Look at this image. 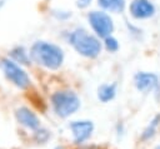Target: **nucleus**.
I'll list each match as a JSON object with an SVG mask.
<instances>
[{"instance_id":"1","label":"nucleus","mask_w":160,"mask_h":149,"mask_svg":"<svg viewBox=\"0 0 160 149\" xmlns=\"http://www.w3.org/2000/svg\"><path fill=\"white\" fill-rule=\"evenodd\" d=\"M30 56L36 64L50 70L60 68L64 60L62 50L58 45L46 41H36L31 46Z\"/></svg>"},{"instance_id":"2","label":"nucleus","mask_w":160,"mask_h":149,"mask_svg":"<svg viewBox=\"0 0 160 149\" xmlns=\"http://www.w3.org/2000/svg\"><path fill=\"white\" fill-rule=\"evenodd\" d=\"M51 105L55 114L60 118H68L75 114L80 105V98L72 90H58L51 94Z\"/></svg>"},{"instance_id":"3","label":"nucleus","mask_w":160,"mask_h":149,"mask_svg":"<svg viewBox=\"0 0 160 149\" xmlns=\"http://www.w3.org/2000/svg\"><path fill=\"white\" fill-rule=\"evenodd\" d=\"M69 40H70V44L74 46V49L80 55L86 58H95L99 55L101 50L100 41L95 36L88 34V31L84 29L74 30L70 34Z\"/></svg>"},{"instance_id":"4","label":"nucleus","mask_w":160,"mask_h":149,"mask_svg":"<svg viewBox=\"0 0 160 149\" xmlns=\"http://www.w3.org/2000/svg\"><path fill=\"white\" fill-rule=\"evenodd\" d=\"M0 68L4 71V75L6 76V79L10 83H12L16 88L24 90V89L30 86V78H29V75L14 60L8 59V58L1 59L0 60Z\"/></svg>"},{"instance_id":"5","label":"nucleus","mask_w":160,"mask_h":149,"mask_svg":"<svg viewBox=\"0 0 160 149\" xmlns=\"http://www.w3.org/2000/svg\"><path fill=\"white\" fill-rule=\"evenodd\" d=\"M89 23L94 31L100 38H108L114 30V24L111 18L104 11H91L88 16Z\"/></svg>"},{"instance_id":"6","label":"nucleus","mask_w":160,"mask_h":149,"mask_svg":"<svg viewBox=\"0 0 160 149\" xmlns=\"http://www.w3.org/2000/svg\"><path fill=\"white\" fill-rule=\"evenodd\" d=\"M69 128L71 130L74 143L76 145H82L92 135L94 123L91 120H74L69 124Z\"/></svg>"},{"instance_id":"7","label":"nucleus","mask_w":160,"mask_h":149,"mask_svg":"<svg viewBox=\"0 0 160 149\" xmlns=\"http://www.w3.org/2000/svg\"><path fill=\"white\" fill-rule=\"evenodd\" d=\"M134 84L136 89L141 93L156 91L158 95L160 94V78L156 74L145 71L136 73L134 76Z\"/></svg>"},{"instance_id":"8","label":"nucleus","mask_w":160,"mask_h":149,"mask_svg":"<svg viewBox=\"0 0 160 149\" xmlns=\"http://www.w3.org/2000/svg\"><path fill=\"white\" fill-rule=\"evenodd\" d=\"M15 118H16V121L21 126L30 130L31 133H34L35 130L41 128L39 116L28 106H19L15 110Z\"/></svg>"},{"instance_id":"9","label":"nucleus","mask_w":160,"mask_h":149,"mask_svg":"<svg viewBox=\"0 0 160 149\" xmlns=\"http://www.w3.org/2000/svg\"><path fill=\"white\" fill-rule=\"evenodd\" d=\"M130 13L135 19H148L154 15L155 6L150 0H134L130 4Z\"/></svg>"},{"instance_id":"10","label":"nucleus","mask_w":160,"mask_h":149,"mask_svg":"<svg viewBox=\"0 0 160 149\" xmlns=\"http://www.w3.org/2000/svg\"><path fill=\"white\" fill-rule=\"evenodd\" d=\"M115 95H116V83L101 84L98 88V99L102 103H108L112 100Z\"/></svg>"},{"instance_id":"11","label":"nucleus","mask_w":160,"mask_h":149,"mask_svg":"<svg viewBox=\"0 0 160 149\" xmlns=\"http://www.w3.org/2000/svg\"><path fill=\"white\" fill-rule=\"evenodd\" d=\"M159 124H160V114L155 115L150 120V123L144 128V130H142V133L140 134V138H139L140 141H149L156 134V130H158Z\"/></svg>"},{"instance_id":"12","label":"nucleus","mask_w":160,"mask_h":149,"mask_svg":"<svg viewBox=\"0 0 160 149\" xmlns=\"http://www.w3.org/2000/svg\"><path fill=\"white\" fill-rule=\"evenodd\" d=\"M98 4L111 13H121L125 8V0H98Z\"/></svg>"},{"instance_id":"13","label":"nucleus","mask_w":160,"mask_h":149,"mask_svg":"<svg viewBox=\"0 0 160 149\" xmlns=\"http://www.w3.org/2000/svg\"><path fill=\"white\" fill-rule=\"evenodd\" d=\"M49 139H50V131L44 128H39L32 133V141L36 144H45Z\"/></svg>"},{"instance_id":"14","label":"nucleus","mask_w":160,"mask_h":149,"mask_svg":"<svg viewBox=\"0 0 160 149\" xmlns=\"http://www.w3.org/2000/svg\"><path fill=\"white\" fill-rule=\"evenodd\" d=\"M10 55H11L16 61H19V63H21V64H28V61H29V59H28V54L25 53L24 48L18 46V48L12 49V50L10 51Z\"/></svg>"},{"instance_id":"15","label":"nucleus","mask_w":160,"mask_h":149,"mask_svg":"<svg viewBox=\"0 0 160 149\" xmlns=\"http://www.w3.org/2000/svg\"><path fill=\"white\" fill-rule=\"evenodd\" d=\"M105 46H106V49L109 50V51H116L118 49H119V44H118V40L115 39V38H112L111 35L110 36H108V38H105Z\"/></svg>"},{"instance_id":"16","label":"nucleus","mask_w":160,"mask_h":149,"mask_svg":"<svg viewBox=\"0 0 160 149\" xmlns=\"http://www.w3.org/2000/svg\"><path fill=\"white\" fill-rule=\"evenodd\" d=\"M91 3V0H76V6L80 9H84L86 6H89Z\"/></svg>"},{"instance_id":"17","label":"nucleus","mask_w":160,"mask_h":149,"mask_svg":"<svg viewBox=\"0 0 160 149\" xmlns=\"http://www.w3.org/2000/svg\"><path fill=\"white\" fill-rule=\"evenodd\" d=\"M75 149H101V148L98 146V145H85V144H82V145H78Z\"/></svg>"},{"instance_id":"18","label":"nucleus","mask_w":160,"mask_h":149,"mask_svg":"<svg viewBox=\"0 0 160 149\" xmlns=\"http://www.w3.org/2000/svg\"><path fill=\"white\" fill-rule=\"evenodd\" d=\"M154 149H160V144H159V145H156V146H155Z\"/></svg>"},{"instance_id":"19","label":"nucleus","mask_w":160,"mask_h":149,"mask_svg":"<svg viewBox=\"0 0 160 149\" xmlns=\"http://www.w3.org/2000/svg\"><path fill=\"white\" fill-rule=\"evenodd\" d=\"M55 149H64L62 146H58V148H55Z\"/></svg>"}]
</instances>
